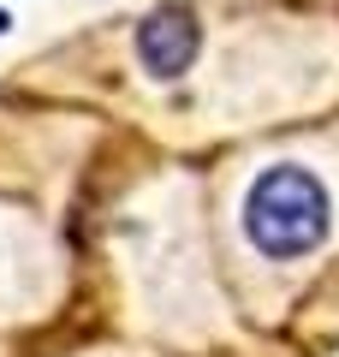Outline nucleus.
Segmentation results:
<instances>
[{"label":"nucleus","mask_w":339,"mask_h":357,"mask_svg":"<svg viewBox=\"0 0 339 357\" xmlns=\"http://www.w3.org/2000/svg\"><path fill=\"white\" fill-rule=\"evenodd\" d=\"M327 232V197L303 167H268L250 191V238L268 256H303Z\"/></svg>","instance_id":"nucleus-1"},{"label":"nucleus","mask_w":339,"mask_h":357,"mask_svg":"<svg viewBox=\"0 0 339 357\" xmlns=\"http://www.w3.org/2000/svg\"><path fill=\"white\" fill-rule=\"evenodd\" d=\"M137 54L155 77H179L190 60H197V18L185 6H161V13L143 18L137 30Z\"/></svg>","instance_id":"nucleus-2"},{"label":"nucleus","mask_w":339,"mask_h":357,"mask_svg":"<svg viewBox=\"0 0 339 357\" xmlns=\"http://www.w3.org/2000/svg\"><path fill=\"white\" fill-rule=\"evenodd\" d=\"M0 30H6V13H0Z\"/></svg>","instance_id":"nucleus-3"}]
</instances>
